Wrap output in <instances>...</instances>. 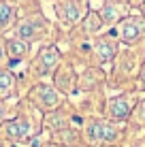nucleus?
Returning <instances> with one entry per match:
<instances>
[{
	"instance_id": "1a4fd4ad",
	"label": "nucleus",
	"mask_w": 145,
	"mask_h": 147,
	"mask_svg": "<svg viewBox=\"0 0 145 147\" xmlns=\"http://www.w3.org/2000/svg\"><path fill=\"white\" fill-rule=\"evenodd\" d=\"M107 111H109V117H113V119H126L132 111V105L126 96H117V98H113L109 102Z\"/></svg>"
},
{
	"instance_id": "f03ea898",
	"label": "nucleus",
	"mask_w": 145,
	"mask_h": 147,
	"mask_svg": "<svg viewBox=\"0 0 145 147\" xmlns=\"http://www.w3.org/2000/svg\"><path fill=\"white\" fill-rule=\"evenodd\" d=\"M56 13L64 26H75L88 15V9L83 0H64V2L56 4Z\"/></svg>"
},
{
	"instance_id": "dca6fc26",
	"label": "nucleus",
	"mask_w": 145,
	"mask_h": 147,
	"mask_svg": "<svg viewBox=\"0 0 145 147\" xmlns=\"http://www.w3.org/2000/svg\"><path fill=\"white\" fill-rule=\"evenodd\" d=\"M139 121H143V124H145V100L141 102V107H139Z\"/></svg>"
},
{
	"instance_id": "0eeeda50",
	"label": "nucleus",
	"mask_w": 145,
	"mask_h": 147,
	"mask_svg": "<svg viewBox=\"0 0 145 147\" xmlns=\"http://www.w3.org/2000/svg\"><path fill=\"white\" fill-rule=\"evenodd\" d=\"M143 34V24L141 19H126V22H122V26H119V38L124 40V43H134V40H139Z\"/></svg>"
},
{
	"instance_id": "6e6552de",
	"label": "nucleus",
	"mask_w": 145,
	"mask_h": 147,
	"mask_svg": "<svg viewBox=\"0 0 145 147\" xmlns=\"http://www.w3.org/2000/svg\"><path fill=\"white\" fill-rule=\"evenodd\" d=\"M4 51H7V55L13 60V62H19V60H24L30 51V45L28 40L15 36V38H9L7 40V47H4Z\"/></svg>"
},
{
	"instance_id": "9d476101",
	"label": "nucleus",
	"mask_w": 145,
	"mask_h": 147,
	"mask_svg": "<svg viewBox=\"0 0 145 147\" xmlns=\"http://www.w3.org/2000/svg\"><path fill=\"white\" fill-rule=\"evenodd\" d=\"M94 51H96V55H98V60H100V62H109V60L115 55V51H117V43H115L111 36L98 38Z\"/></svg>"
},
{
	"instance_id": "a211bd4d",
	"label": "nucleus",
	"mask_w": 145,
	"mask_h": 147,
	"mask_svg": "<svg viewBox=\"0 0 145 147\" xmlns=\"http://www.w3.org/2000/svg\"><path fill=\"white\" fill-rule=\"evenodd\" d=\"M141 81H143V83H145V66L141 68Z\"/></svg>"
},
{
	"instance_id": "4468645a",
	"label": "nucleus",
	"mask_w": 145,
	"mask_h": 147,
	"mask_svg": "<svg viewBox=\"0 0 145 147\" xmlns=\"http://www.w3.org/2000/svg\"><path fill=\"white\" fill-rule=\"evenodd\" d=\"M49 126H51V128H66L68 126V119L64 117V115H49V121H47Z\"/></svg>"
},
{
	"instance_id": "20e7f679",
	"label": "nucleus",
	"mask_w": 145,
	"mask_h": 147,
	"mask_svg": "<svg viewBox=\"0 0 145 147\" xmlns=\"http://www.w3.org/2000/svg\"><path fill=\"white\" fill-rule=\"evenodd\" d=\"M88 141L90 143H113V141L117 139V130L113 128L111 124H107V121H90L88 126Z\"/></svg>"
},
{
	"instance_id": "423d86ee",
	"label": "nucleus",
	"mask_w": 145,
	"mask_h": 147,
	"mask_svg": "<svg viewBox=\"0 0 145 147\" xmlns=\"http://www.w3.org/2000/svg\"><path fill=\"white\" fill-rule=\"evenodd\" d=\"M41 30H43V24H41V19H24L22 24H19L17 28H15V34H17L19 38H24V40H34V38H38L41 36Z\"/></svg>"
},
{
	"instance_id": "39448f33",
	"label": "nucleus",
	"mask_w": 145,
	"mask_h": 147,
	"mask_svg": "<svg viewBox=\"0 0 145 147\" xmlns=\"http://www.w3.org/2000/svg\"><path fill=\"white\" fill-rule=\"evenodd\" d=\"M58 62H60V51L56 47H45L43 51L38 53V58H36V70H38V75L51 73V70L58 66Z\"/></svg>"
},
{
	"instance_id": "f3484780",
	"label": "nucleus",
	"mask_w": 145,
	"mask_h": 147,
	"mask_svg": "<svg viewBox=\"0 0 145 147\" xmlns=\"http://www.w3.org/2000/svg\"><path fill=\"white\" fill-rule=\"evenodd\" d=\"M2 60H4V47L0 45V62H2Z\"/></svg>"
},
{
	"instance_id": "2eb2a0df",
	"label": "nucleus",
	"mask_w": 145,
	"mask_h": 147,
	"mask_svg": "<svg viewBox=\"0 0 145 147\" xmlns=\"http://www.w3.org/2000/svg\"><path fill=\"white\" fill-rule=\"evenodd\" d=\"M4 119H7V105L0 100V124H2Z\"/></svg>"
},
{
	"instance_id": "9b49d317",
	"label": "nucleus",
	"mask_w": 145,
	"mask_h": 147,
	"mask_svg": "<svg viewBox=\"0 0 145 147\" xmlns=\"http://www.w3.org/2000/svg\"><path fill=\"white\" fill-rule=\"evenodd\" d=\"M15 92V77L11 70H0V100H7Z\"/></svg>"
},
{
	"instance_id": "f257e3e1",
	"label": "nucleus",
	"mask_w": 145,
	"mask_h": 147,
	"mask_svg": "<svg viewBox=\"0 0 145 147\" xmlns=\"http://www.w3.org/2000/svg\"><path fill=\"white\" fill-rule=\"evenodd\" d=\"M36 132L34 124L30 121V117L26 115H17L13 119H4L0 124V139L7 141V143H24L30 141Z\"/></svg>"
},
{
	"instance_id": "7ed1b4c3",
	"label": "nucleus",
	"mask_w": 145,
	"mask_h": 147,
	"mask_svg": "<svg viewBox=\"0 0 145 147\" xmlns=\"http://www.w3.org/2000/svg\"><path fill=\"white\" fill-rule=\"evenodd\" d=\"M30 100L36 105L41 111H56L58 105H60V96L58 92L51 88V85H45V83H38L34 85V90L30 92Z\"/></svg>"
},
{
	"instance_id": "6ab92c4d",
	"label": "nucleus",
	"mask_w": 145,
	"mask_h": 147,
	"mask_svg": "<svg viewBox=\"0 0 145 147\" xmlns=\"http://www.w3.org/2000/svg\"><path fill=\"white\" fill-rule=\"evenodd\" d=\"M141 11H143V15H145V0H143V4H141Z\"/></svg>"
},
{
	"instance_id": "f8f14e48",
	"label": "nucleus",
	"mask_w": 145,
	"mask_h": 147,
	"mask_svg": "<svg viewBox=\"0 0 145 147\" xmlns=\"http://www.w3.org/2000/svg\"><path fill=\"white\" fill-rule=\"evenodd\" d=\"M15 22V7L7 0H0V30L11 28Z\"/></svg>"
},
{
	"instance_id": "ddd939ff",
	"label": "nucleus",
	"mask_w": 145,
	"mask_h": 147,
	"mask_svg": "<svg viewBox=\"0 0 145 147\" xmlns=\"http://www.w3.org/2000/svg\"><path fill=\"white\" fill-rule=\"evenodd\" d=\"M119 17H122L119 7H115L113 2H107V4H105V9H103V13H100L103 24H115V22H119Z\"/></svg>"
}]
</instances>
